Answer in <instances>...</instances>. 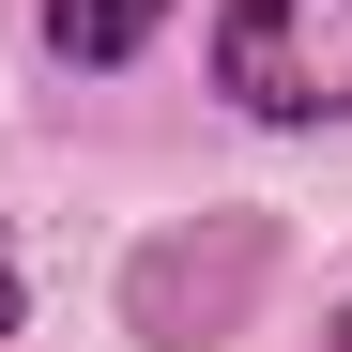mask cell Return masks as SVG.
<instances>
[{
	"instance_id": "cell-1",
	"label": "cell",
	"mask_w": 352,
	"mask_h": 352,
	"mask_svg": "<svg viewBox=\"0 0 352 352\" xmlns=\"http://www.w3.org/2000/svg\"><path fill=\"white\" fill-rule=\"evenodd\" d=\"M214 92L245 123H352V0H230Z\"/></svg>"
},
{
	"instance_id": "cell-3",
	"label": "cell",
	"mask_w": 352,
	"mask_h": 352,
	"mask_svg": "<svg viewBox=\"0 0 352 352\" xmlns=\"http://www.w3.org/2000/svg\"><path fill=\"white\" fill-rule=\"evenodd\" d=\"M0 337H16V245H0Z\"/></svg>"
},
{
	"instance_id": "cell-4",
	"label": "cell",
	"mask_w": 352,
	"mask_h": 352,
	"mask_svg": "<svg viewBox=\"0 0 352 352\" xmlns=\"http://www.w3.org/2000/svg\"><path fill=\"white\" fill-rule=\"evenodd\" d=\"M337 352H352V307H337Z\"/></svg>"
},
{
	"instance_id": "cell-2",
	"label": "cell",
	"mask_w": 352,
	"mask_h": 352,
	"mask_svg": "<svg viewBox=\"0 0 352 352\" xmlns=\"http://www.w3.org/2000/svg\"><path fill=\"white\" fill-rule=\"evenodd\" d=\"M153 31H168V0H46V46L62 62H138Z\"/></svg>"
}]
</instances>
